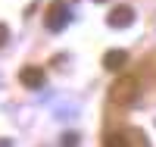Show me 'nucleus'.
<instances>
[{
    "mask_svg": "<svg viewBox=\"0 0 156 147\" xmlns=\"http://www.w3.org/2000/svg\"><path fill=\"white\" fill-rule=\"evenodd\" d=\"M69 25V3L66 0H53L47 6V28L50 31H62Z\"/></svg>",
    "mask_w": 156,
    "mask_h": 147,
    "instance_id": "f257e3e1",
    "label": "nucleus"
},
{
    "mask_svg": "<svg viewBox=\"0 0 156 147\" xmlns=\"http://www.w3.org/2000/svg\"><path fill=\"white\" fill-rule=\"evenodd\" d=\"M134 94H137V78H134V75L119 78V82H115V88H112V100H119V103H131Z\"/></svg>",
    "mask_w": 156,
    "mask_h": 147,
    "instance_id": "f03ea898",
    "label": "nucleus"
},
{
    "mask_svg": "<svg viewBox=\"0 0 156 147\" xmlns=\"http://www.w3.org/2000/svg\"><path fill=\"white\" fill-rule=\"evenodd\" d=\"M131 22H134V9H131V6H115L109 16H106V25H109V28H128Z\"/></svg>",
    "mask_w": 156,
    "mask_h": 147,
    "instance_id": "7ed1b4c3",
    "label": "nucleus"
},
{
    "mask_svg": "<svg viewBox=\"0 0 156 147\" xmlns=\"http://www.w3.org/2000/svg\"><path fill=\"white\" fill-rule=\"evenodd\" d=\"M19 82L25 88H44V69L41 66H25V69L19 72Z\"/></svg>",
    "mask_w": 156,
    "mask_h": 147,
    "instance_id": "20e7f679",
    "label": "nucleus"
},
{
    "mask_svg": "<svg viewBox=\"0 0 156 147\" xmlns=\"http://www.w3.org/2000/svg\"><path fill=\"white\" fill-rule=\"evenodd\" d=\"M125 63H128V53L125 50H106V53H103V66H106L109 72H119Z\"/></svg>",
    "mask_w": 156,
    "mask_h": 147,
    "instance_id": "39448f33",
    "label": "nucleus"
},
{
    "mask_svg": "<svg viewBox=\"0 0 156 147\" xmlns=\"http://www.w3.org/2000/svg\"><path fill=\"white\" fill-rule=\"evenodd\" d=\"M103 147H128V138L122 131H109V135L103 138Z\"/></svg>",
    "mask_w": 156,
    "mask_h": 147,
    "instance_id": "423d86ee",
    "label": "nucleus"
},
{
    "mask_svg": "<svg viewBox=\"0 0 156 147\" xmlns=\"http://www.w3.org/2000/svg\"><path fill=\"white\" fill-rule=\"evenodd\" d=\"M78 144V135H66V138H62V147H75Z\"/></svg>",
    "mask_w": 156,
    "mask_h": 147,
    "instance_id": "0eeeda50",
    "label": "nucleus"
},
{
    "mask_svg": "<svg viewBox=\"0 0 156 147\" xmlns=\"http://www.w3.org/2000/svg\"><path fill=\"white\" fill-rule=\"evenodd\" d=\"M6 38H9V28H6V25H3V22H0V47H3V44H6Z\"/></svg>",
    "mask_w": 156,
    "mask_h": 147,
    "instance_id": "6e6552de",
    "label": "nucleus"
},
{
    "mask_svg": "<svg viewBox=\"0 0 156 147\" xmlns=\"http://www.w3.org/2000/svg\"><path fill=\"white\" fill-rule=\"evenodd\" d=\"M0 147H9V141H0Z\"/></svg>",
    "mask_w": 156,
    "mask_h": 147,
    "instance_id": "1a4fd4ad",
    "label": "nucleus"
},
{
    "mask_svg": "<svg viewBox=\"0 0 156 147\" xmlns=\"http://www.w3.org/2000/svg\"><path fill=\"white\" fill-rule=\"evenodd\" d=\"M97 3H103V0H97Z\"/></svg>",
    "mask_w": 156,
    "mask_h": 147,
    "instance_id": "9d476101",
    "label": "nucleus"
}]
</instances>
